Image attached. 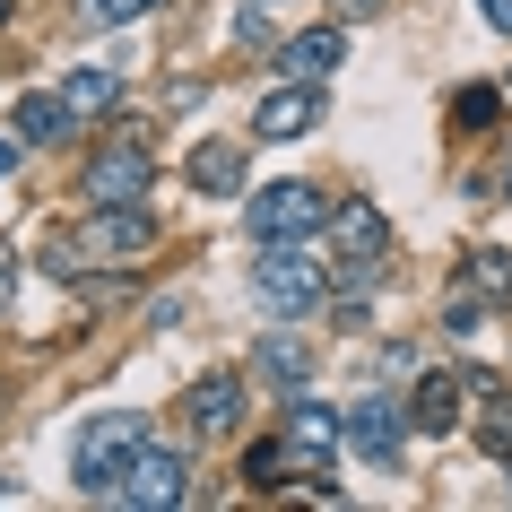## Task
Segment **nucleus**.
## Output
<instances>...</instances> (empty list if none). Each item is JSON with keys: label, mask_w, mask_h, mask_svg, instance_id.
Here are the masks:
<instances>
[{"label": "nucleus", "mask_w": 512, "mask_h": 512, "mask_svg": "<svg viewBox=\"0 0 512 512\" xmlns=\"http://www.w3.org/2000/svg\"><path fill=\"white\" fill-rule=\"evenodd\" d=\"M139 443H148V417H139V408H105V417H87L79 452H70V478H79V495L113 504V486H122V469H131Z\"/></svg>", "instance_id": "1"}, {"label": "nucleus", "mask_w": 512, "mask_h": 512, "mask_svg": "<svg viewBox=\"0 0 512 512\" xmlns=\"http://www.w3.org/2000/svg\"><path fill=\"white\" fill-rule=\"evenodd\" d=\"M252 296H261V313H270V322H296V313H313V304L330 296V270L304 252V243H261Z\"/></svg>", "instance_id": "2"}, {"label": "nucleus", "mask_w": 512, "mask_h": 512, "mask_svg": "<svg viewBox=\"0 0 512 512\" xmlns=\"http://www.w3.org/2000/svg\"><path fill=\"white\" fill-rule=\"evenodd\" d=\"M113 495H122V512H174V504H191V460L174 443H139Z\"/></svg>", "instance_id": "3"}, {"label": "nucleus", "mask_w": 512, "mask_h": 512, "mask_svg": "<svg viewBox=\"0 0 512 512\" xmlns=\"http://www.w3.org/2000/svg\"><path fill=\"white\" fill-rule=\"evenodd\" d=\"M322 217H330V200L313 183H270L252 209H243V226H252V243H313Z\"/></svg>", "instance_id": "4"}, {"label": "nucleus", "mask_w": 512, "mask_h": 512, "mask_svg": "<svg viewBox=\"0 0 512 512\" xmlns=\"http://www.w3.org/2000/svg\"><path fill=\"white\" fill-rule=\"evenodd\" d=\"M339 443H348L356 460L391 469V460H400V443H408V417H400L391 400H356V408H339Z\"/></svg>", "instance_id": "5"}, {"label": "nucleus", "mask_w": 512, "mask_h": 512, "mask_svg": "<svg viewBox=\"0 0 512 512\" xmlns=\"http://www.w3.org/2000/svg\"><path fill=\"white\" fill-rule=\"evenodd\" d=\"M139 191H148V148H139V139H113V148H96V157H87L79 200H96V209H105V200H139Z\"/></svg>", "instance_id": "6"}, {"label": "nucleus", "mask_w": 512, "mask_h": 512, "mask_svg": "<svg viewBox=\"0 0 512 512\" xmlns=\"http://www.w3.org/2000/svg\"><path fill=\"white\" fill-rule=\"evenodd\" d=\"M278 443H287V460H296L304 478H313V469H330V452H339V408H322V400H304V391H296V408H287V434H278Z\"/></svg>", "instance_id": "7"}, {"label": "nucleus", "mask_w": 512, "mask_h": 512, "mask_svg": "<svg viewBox=\"0 0 512 512\" xmlns=\"http://www.w3.org/2000/svg\"><path fill=\"white\" fill-rule=\"evenodd\" d=\"M339 61H348V35H339V27H304V35L278 44V79L322 87V79H339Z\"/></svg>", "instance_id": "8"}, {"label": "nucleus", "mask_w": 512, "mask_h": 512, "mask_svg": "<svg viewBox=\"0 0 512 512\" xmlns=\"http://www.w3.org/2000/svg\"><path fill=\"white\" fill-rule=\"evenodd\" d=\"M313 122H322V87H296V79H278L270 96L252 105V131L278 139V148H287V139H304Z\"/></svg>", "instance_id": "9"}, {"label": "nucleus", "mask_w": 512, "mask_h": 512, "mask_svg": "<svg viewBox=\"0 0 512 512\" xmlns=\"http://www.w3.org/2000/svg\"><path fill=\"white\" fill-rule=\"evenodd\" d=\"M148 243H157V226H148L131 200H105V209L87 217L79 252H87V261H122V252H148Z\"/></svg>", "instance_id": "10"}, {"label": "nucleus", "mask_w": 512, "mask_h": 512, "mask_svg": "<svg viewBox=\"0 0 512 512\" xmlns=\"http://www.w3.org/2000/svg\"><path fill=\"white\" fill-rule=\"evenodd\" d=\"M330 243L348 252V261H382L391 252V217H382V200H330Z\"/></svg>", "instance_id": "11"}, {"label": "nucleus", "mask_w": 512, "mask_h": 512, "mask_svg": "<svg viewBox=\"0 0 512 512\" xmlns=\"http://www.w3.org/2000/svg\"><path fill=\"white\" fill-rule=\"evenodd\" d=\"M9 131L27 139V148H61V139L79 131V113L61 105V87H53V96L35 87V96H18V113H9Z\"/></svg>", "instance_id": "12"}, {"label": "nucleus", "mask_w": 512, "mask_h": 512, "mask_svg": "<svg viewBox=\"0 0 512 512\" xmlns=\"http://www.w3.org/2000/svg\"><path fill=\"white\" fill-rule=\"evenodd\" d=\"M191 191H200V200H235L243 191V148L235 139H200V148H191Z\"/></svg>", "instance_id": "13"}, {"label": "nucleus", "mask_w": 512, "mask_h": 512, "mask_svg": "<svg viewBox=\"0 0 512 512\" xmlns=\"http://www.w3.org/2000/svg\"><path fill=\"white\" fill-rule=\"evenodd\" d=\"M191 426L200 434H235L243 426V382L235 374H200L191 382Z\"/></svg>", "instance_id": "14"}, {"label": "nucleus", "mask_w": 512, "mask_h": 512, "mask_svg": "<svg viewBox=\"0 0 512 512\" xmlns=\"http://www.w3.org/2000/svg\"><path fill=\"white\" fill-rule=\"evenodd\" d=\"M61 105L79 113V122H87V113H113V105H122V70H113V61H79V70L61 79Z\"/></svg>", "instance_id": "15"}, {"label": "nucleus", "mask_w": 512, "mask_h": 512, "mask_svg": "<svg viewBox=\"0 0 512 512\" xmlns=\"http://www.w3.org/2000/svg\"><path fill=\"white\" fill-rule=\"evenodd\" d=\"M460 400H469L460 374H426V382H417V400H408V426H417V434H452L460 426Z\"/></svg>", "instance_id": "16"}, {"label": "nucleus", "mask_w": 512, "mask_h": 512, "mask_svg": "<svg viewBox=\"0 0 512 512\" xmlns=\"http://www.w3.org/2000/svg\"><path fill=\"white\" fill-rule=\"evenodd\" d=\"M261 374H270L278 391H304V382H313V348L278 330V339H261Z\"/></svg>", "instance_id": "17"}, {"label": "nucleus", "mask_w": 512, "mask_h": 512, "mask_svg": "<svg viewBox=\"0 0 512 512\" xmlns=\"http://www.w3.org/2000/svg\"><path fill=\"white\" fill-rule=\"evenodd\" d=\"M460 270H469V287H460V296H478V304H512V252H469Z\"/></svg>", "instance_id": "18"}, {"label": "nucleus", "mask_w": 512, "mask_h": 512, "mask_svg": "<svg viewBox=\"0 0 512 512\" xmlns=\"http://www.w3.org/2000/svg\"><path fill=\"white\" fill-rule=\"evenodd\" d=\"M460 391H478V400H486V417H478V443H486V452H512V391H495L486 374H469Z\"/></svg>", "instance_id": "19"}, {"label": "nucleus", "mask_w": 512, "mask_h": 512, "mask_svg": "<svg viewBox=\"0 0 512 512\" xmlns=\"http://www.w3.org/2000/svg\"><path fill=\"white\" fill-rule=\"evenodd\" d=\"M287 469H296V460H287V443H278V434H261V443L243 452V486H252V495H270V486H287Z\"/></svg>", "instance_id": "20"}, {"label": "nucleus", "mask_w": 512, "mask_h": 512, "mask_svg": "<svg viewBox=\"0 0 512 512\" xmlns=\"http://www.w3.org/2000/svg\"><path fill=\"white\" fill-rule=\"evenodd\" d=\"M157 0H70V18L79 27H131V18H148Z\"/></svg>", "instance_id": "21"}, {"label": "nucleus", "mask_w": 512, "mask_h": 512, "mask_svg": "<svg viewBox=\"0 0 512 512\" xmlns=\"http://www.w3.org/2000/svg\"><path fill=\"white\" fill-rule=\"evenodd\" d=\"M495 113H504V96H495V87H460V105H452V122H460V131H486V122H495Z\"/></svg>", "instance_id": "22"}, {"label": "nucleus", "mask_w": 512, "mask_h": 512, "mask_svg": "<svg viewBox=\"0 0 512 512\" xmlns=\"http://www.w3.org/2000/svg\"><path fill=\"white\" fill-rule=\"evenodd\" d=\"M478 18H486V27H504V35H512V0H478Z\"/></svg>", "instance_id": "23"}, {"label": "nucleus", "mask_w": 512, "mask_h": 512, "mask_svg": "<svg viewBox=\"0 0 512 512\" xmlns=\"http://www.w3.org/2000/svg\"><path fill=\"white\" fill-rule=\"evenodd\" d=\"M9 165H18V139H0V174H9Z\"/></svg>", "instance_id": "24"}, {"label": "nucleus", "mask_w": 512, "mask_h": 512, "mask_svg": "<svg viewBox=\"0 0 512 512\" xmlns=\"http://www.w3.org/2000/svg\"><path fill=\"white\" fill-rule=\"evenodd\" d=\"M0 304H9V252H0Z\"/></svg>", "instance_id": "25"}, {"label": "nucleus", "mask_w": 512, "mask_h": 512, "mask_svg": "<svg viewBox=\"0 0 512 512\" xmlns=\"http://www.w3.org/2000/svg\"><path fill=\"white\" fill-rule=\"evenodd\" d=\"M348 9H356V18H374V9H382V0H348Z\"/></svg>", "instance_id": "26"}, {"label": "nucleus", "mask_w": 512, "mask_h": 512, "mask_svg": "<svg viewBox=\"0 0 512 512\" xmlns=\"http://www.w3.org/2000/svg\"><path fill=\"white\" fill-rule=\"evenodd\" d=\"M504 200H512V174H504Z\"/></svg>", "instance_id": "27"}]
</instances>
